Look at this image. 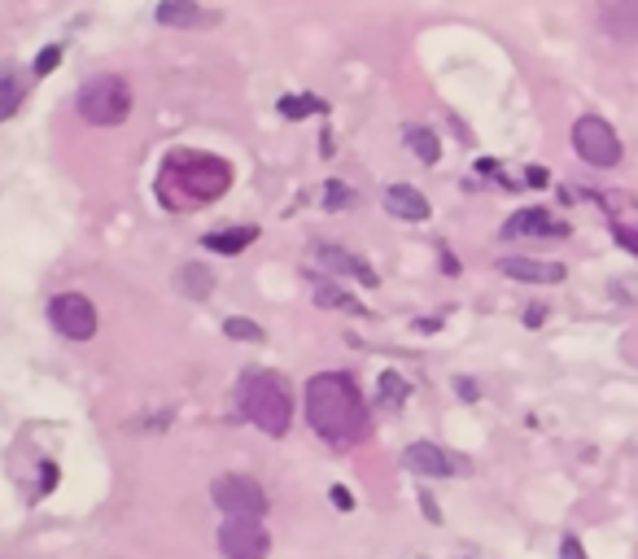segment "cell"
I'll return each mask as SVG.
<instances>
[{
	"mask_svg": "<svg viewBox=\"0 0 638 559\" xmlns=\"http://www.w3.org/2000/svg\"><path fill=\"white\" fill-rule=\"evenodd\" d=\"M306 424L333 446H359L368 441L371 415L359 385L345 371H319L306 380Z\"/></svg>",
	"mask_w": 638,
	"mask_h": 559,
	"instance_id": "6da1fadb",
	"label": "cell"
},
{
	"mask_svg": "<svg viewBox=\"0 0 638 559\" xmlns=\"http://www.w3.org/2000/svg\"><path fill=\"white\" fill-rule=\"evenodd\" d=\"M236 406H240V415L249 424L263 428L267 437H284L289 432L293 397H289V385H284L280 371H267V367L240 371V380H236Z\"/></svg>",
	"mask_w": 638,
	"mask_h": 559,
	"instance_id": "7a4b0ae2",
	"label": "cell"
},
{
	"mask_svg": "<svg viewBox=\"0 0 638 559\" xmlns=\"http://www.w3.org/2000/svg\"><path fill=\"white\" fill-rule=\"evenodd\" d=\"M162 188L175 184V197L167 205H205V201H219L232 184V166L223 158H210V153H193V149H179L167 158V170H162ZM158 188V193H162Z\"/></svg>",
	"mask_w": 638,
	"mask_h": 559,
	"instance_id": "3957f363",
	"label": "cell"
},
{
	"mask_svg": "<svg viewBox=\"0 0 638 559\" xmlns=\"http://www.w3.org/2000/svg\"><path fill=\"white\" fill-rule=\"evenodd\" d=\"M132 105H135V97H132V88H127L123 74H97V79H88V83L79 88V97H74L79 118L92 123V127H118V123H127Z\"/></svg>",
	"mask_w": 638,
	"mask_h": 559,
	"instance_id": "277c9868",
	"label": "cell"
},
{
	"mask_svg": "<svg viewBox=\"0 0 638 559\" xmlns=\"http://www.w3.org/2000/svg\"><path fill=\"white\" fill-rule=\"evenodd\" d=\"M572 149H577L581 162L595 166V170H612V166L625 158V149H621V140L612 132V123L599 118V114H581V118L572 123Z\"/></svg>",
	"mask_w": 638,
	"mask_h": 559,
	"instance_id": "5b68a950",
	"label": "cell"
},
{
	"mask_svg": "<svg viewBox=\"0 0 638 559\" xmlns=\"http://www.w3.org/2000/svg\"><path fill=\"white\" fill-rule=\"evenodd\" d=\"M210 498L223 516H236V520H263L267 511V493L254 476H240V472H223L214 485H210Z\"/></svg>",
	"mask_w": 638,
	"mask_h": 559,
	"instance_id": "8992f818",
	"label": "cell"
},
{
	"mask_svg": "<svg viewBox=\"0 0 638 559\" xmlns=\"http://www.w3.org/2000/svg\"><path fill=\"white\" fill-rule=\"evenodd\" d=\"M48 319H53V328L62 332V336H70V341L97 336V306L83 293H57L48 301Z\"/></svg>",
	"mask_w": 638,
	"mask_h": 559,
	"instance_id": "52a82bcc",
	"label": "cell"
},
{
	"mask_svg": "<svg viewBox=\"0 0 638 559\" xmlns=\"http://www.w3.org/2000/svg\"><path fill=\"white\" fill-rule=\"evenodd\" d=\"M219 551H223V559H267L271 537L258 520H236V516H228V520L219 525Z\"/></svg>",
	"mask_w": 638,
	"mask_h": 559,
	"instance_id": "ba28073f",
	"label": "cell"
},
{
	"mask_svg": "<svg viewBox=\"0 0 638 559\" xmlns=\"http://www.w3.org/2000/svg\"><path fill=\"white\" fill-rule=\"evenodd\" d=\"M403 463L415 476H455V472H468V459H455L450 450H441L433 441H411L403 450Z\"/></svg>",
	"mask_w": 638,
	"mask_h": 559,
	"instance_id": "9c48e42d",
	"label": "cell"
},
{
	"mask_svg": "<svg viewBox=\"0 0 638 559\" xmlns=\"http://www.w3.org/2000/svg\"><path fill=\"white\" fill-rule=\"evenodd\" d=\"M503 236L507 240H516V236H569V223L555 219V214L542 210V205H529V210H516V214L507 219Z\"/></svg>",
	"mask_w": 638,
	"mask_h": 559,
	"instance_id": "30bf717a",
	"label": "cell"
},
{
	"mask_svg": "<svg viewBox=\"0 0 638 559\" xmlns=\"http://www.w3.org/2000/svg\"><path fill=\"white\" fill-rule=\"evenodd\" d=\"M162 27H175V31H193V27H214L219 13L202 9L197 0H158V13H153Z\"/></svg>",
	"mask_w": 638,
	"mask_h": 559,
	"instance_id": "8fae6325",
	"label": "cell"
},
{
	"mask_svg": "<svg viewBox=\"0 0 638 559\" xmlns=\"http://www.w3.org/2000/svg\"><path fill=\"white\" fill-rule=\"evenodd\" d=\"M315 258H319L324 266H333V271H341V275H354L363 289H376V284H380V275L371 271V263H363L359 254H345L341 245H328V240H319V245H315Z\"/></svg>",
	"mask_w": 638,
	"mask_h": 559,
	"instance_id": "7c38bea8",
	"label": "cell"
},
{
	"mask_svg": "<svg viewBox=\"0 0 638 559\" xmlns=\"http://www.w3.org/2000/svg\"><path fill=\"white\" fill-rule=\"evenodd\" d=\"M385 210H389L394 219H406V223H424V219L433 214L424 193L411 188V184H389V188H385Z\"/></svg>",
	"mask_w": 638,
	"mask_h": 559,
	"instance_id": "4fadbf2b",
	"label": "cell"
},
{
	"mask_svg": "<svg viewBox=\"0 0 638 559\" xmlns=\"http://www.w3.org/2000/svg\"><path fill=\"white\" fill-rule=\"evenodd\" d=\"M499 271L525 284H560L569 275L560 263H542V258H499Z\"/></svg>",
	"mask_w": 638,
	"mask_h": 559,
	"instance_id": "5bb4252c",
	"label": "cell"
},
{
	"mask_svg": "<svg viewBox=\"0 0 638 559\" xmlns=\"http://www.w3.org/2000/svg\"><path fill=\"white\" fill-rule=\"evenodd\" d=\"M599 22L612 39H638V0H607Z\"/></svg>",
	"mask_w": 638,
	"mask_h": 559,
	"instance_id": "9a60e30c",
	"label": "cell"
},
{
	"mask_svg": "<svg viewBox=\"0 0 638 559\" xmlns=\"http://www.w3.org/2000/svg\"><path fill=\"white\" fill-rule=\"evenodd\" d=\"M175 289L184 297H193V301H205V297L214 293V275H210V266H202V263H184L175 271Z\"/></svg>",
	"mask_w": 638,
	"mask_h": 559,
	"instance_id": "2e32d148",
	"label": "cell"
},
{
	"mask_svg": "<svg viewBox=\"0 0 638 559\" xmlns=\"http://www.w3.org/2000/svg\"><path fill=\"white\" fill-rule=\"evenodd\" d=\"M254 240H258V228H223V231H210L202 245L214 249V254H240V249H249Z\"/></svg>",
	"mask_w": 638,
	"mask_h": 559,
	"instance_id": "e0dca14e",
	"label": "cell"
},
{
	"mask_svg": "<svg viewBox=\"0 0 638 559\" xmlns=\"http://www.w3.org/2000/svg\"><path fill=\"white\" fill-rule=\"evenodd\" d=\"M315 306H333V310H345V315H368V306L359 297H350L345 289H336L333 280H319L315 284Z\"/></svg>",
	"mask_w": 638,
	"mask_h": 559,
	"instance_id": "ac0fdd59",
	"label": "cell"
},
{
	"mask_svg": "<svg viewBox=\"0 0 638 559\" xmlns=\"http://www.w3.org/2000/svg\"><path fill=\"white\" fill-rule=\"evenodd\" d=\"M406 149L424 166H433L437 158H441V144H437V135L429 132V127H411V132H406Z\"/></svg>",
	"mask_w": 638,
	"mask_h": 559,
	"instance_id": "d6986e66",
	"label": "cell"
},
{
	"mask_svg": "<svg viewBox=\"0 0 638 559\" xmlns=\"http://www.w3.org/2000/svg\"><path fill=\"white\" fill-rule=\"evenodd\" d=\"M376 394H380V406H389V411H398L411 394V385H406L403 376H394V371H385L380 380H376Z\"/></svg>",
	"mask_w": 638,
	"mask_h": 559,
	"instance_id": "ffe728a7",
	"label": "cell"
},
{
	"mask_svg": "<svg viewBox=\"0 0 638 559\" xmlns=\"http://www.w3.org/2000/svg\"><path fill=\"white\" fill-rule=\"evenodd\" d=\"M18 105H22V74L18 66L4 70V100H0V118H13L18 114Z\"/></svg>",
	"mask_w": 638,
	"mask_h": 559,
	"instance_id": "44dd1931",
	"label": "cell"
},
{
	"mask_svg": "<svg viewBox=\"0 0 638 559\" xmlns=\"http://www.w3.org/2000/svg\"><path fill=\"white\" fill-rule=\"evenodd\" d=\"M328 105L319 97H280V114L284 118H310V114H324Z\"/></svg>",
	"mask_w": 638,
	"mask_h": 559,
	"instance_id": "7402d4cb",
	"label": "cell"
},
{
	"mask_svg": "<svg viewBox=\"0 0 638 559\" xmlns=\"http://www.w3.org/2000/svg\"><path fill=\"white\" fill-rule=\"evenodd\" d=\"M350 205H359V193L345 188L341 179H328L324 184V210H350Z\"/></svg>",
	"mask_w": 638,
	"mask_h": 559,
	"instance_id": "603a6c76",
	"label": "cell"
},
{
	"mask_svg": "<svg viewBox=\"0 0 638 559\" xmlns=\"http://www.w3.org/2000/svg\"><path fill=\"white\" fill-rule=\"evenodd\" d=\"M223 332H228L232 341H267V332L258 328L254 319H240V315H232V319L223 324Z\"/></svg>",
	"mask_w": 638,
	"mask_h": 559,
	"instance_id": "cb8c5ba5",
	"label": "cell"
},
{
	"mask_svg": "<svg viewBox=\"0 0 638 559\" xmlns=\"http://www.w3.org/2000/svg\"><path fill=\"white\" fill-rule=\"evenodd\" d=\"M62 62V44H48V48H39L35 53V66H31V74H53V66Z\"/></svg>",
	"mask_w": 638,
	"mask_h": 559,
	"instance_id": "d4e9b609",
	"label": "cell"
},
{
	"mask_svg": "<svg viewBox=\"0 0 638 559\" xmlns=\"http://www.w3.org/2000/svg\"><path fill=\"white\" fill-rule=\"evenodd\" d=\"M612 236H616V245H621V249H630V254H638V228H625V223H612Z\"/></svg>",
	"mask_w": 638,
	"mask_h": 559,
	"instance_id": "484cf974",
	"label": "cell"
},
{
	"mask_svg": "<svg viewBox=\"0 0 638 559\" xmlns=\"http://www.w3.org/2000/svg\"><path fill=\"white\" fill-rule=\"evenodd\" d=\"M328 498H333L336 511H354V493L345 490V485H333V490H328Z\"/></svg>",
	"mask_w": 638,
	"mask_h": 559,
	"instance_id": "4316f807",
	"label": "cell"
},
{
	"mask_svg": "<svg viewBox=\"0 0 638 559\" xmlns=\"http://www.w3.org/2000/svg\"><path fill=\"white\" fill-rule=\"evenodd\" d=\"M525 184H529V188H546V184H551V170H546V166H529V170H525Z\"/></svg>",
	"mask_w": 638,
	"mask_h": 559,
	"instance_id": "83f0119b",
	"label": "cell"
},
{
	"mask_svg": "<svg viewBox=\"0 0 638 559\" xmlns=\"http://www.w3.org/2000/svg\"><path fill=\"white\" fill-rule=\"evenodd\" d=\"M53 485H57V467H53V463H44V467H39V490H35V493L44 498Z\"/></svg>",
	"mask_w": 638,
	"mask_h": 559,
	"instance_id": "f1b7e54d",
	"label": "cell"
},
{
	"mask_svg": "<svg viewBox=\"0 0 638 559\" xmlns=\"http://www.w3.org/2000/svg\"><path fill=\"white\" fill-rule=\"evenodd\" d=\"M420 507H424L429 525H441V511H437V502H433V493H429V490H420Z\"/></svg>",
	"mask_w": 638,
	"mask_h": 559,
	"instance_id": "f546056e",
	"label": "cell"
},
{
	"mask_svg": "<svg viewBox=\"0 0 638 559\" xmlns=\"http://www.w3.org/2000/svg\"><path fill=\"white\" fill-rule=\"evenodd\" d=\"M560 551H564V559H586V551H581V542H577V537H564V542H560Z\"/></svg>",
	"mask_w": 638,
	"mask_h": 559,
	"instance_id": "4dcf8cb0",
	"label": "cell"
},
{
	"mask_svg": "<svg viewBox=\"0 0 638 559\" xmlns=\"http://www.w3.org/2000/svg\"><path fill=\"white\" fill-rule=\"evenodd\" d=\"M542 319H546V310H542V306H529V310H525V324H529V328H537Z\"/></svg>",
	"mask_w": 638,
	"mask_h": 559,
	"instance_id": "1f68e13d",
	"label": "cell"
}]
</instances>
